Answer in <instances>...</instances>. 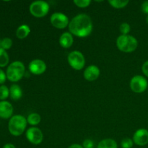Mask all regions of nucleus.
Returning <instances> with one entry per match:
<instances>
[{"label": "nucleus", "instance_id": "f257e3e1", "mask_svg": "<svg viewBox=\"0 0 148 148\" xmlns=\"http://www.w3.org/2000/svg\"><path fill=\"white\" fill-rule=\"evenodd\" d=\"M70 33L79 38L89 36L92 30V23L90 17L85 14L75 16L69 24Z\"/></svg>", "mask_w": 148, "mask_h": 148}, {"label": "nucleus", "instance_id": "f03ea898", "mask_svg": "<svg viewBox=\"0 0 148 148\" xmlns=\"http://www.w3.org/2000/svg\"><path fill=\"white\" fill-rule=\"evenodd\" d=\"M27 119L21 115H15L11 117L8 124L9 132L13 136H20L24 132L27 127Z\"/></svg>", "mask_w": 148, "mask_h": 148}, {"label": "nucleus", "instance_id": "7ed1b4c3", "mask_svg": "<svg viewBox=\"0 0 148 148\" xmlns=\"http://www.w3.org/2000/svg\"><path fill=\"white\" fill-rule=\"evenodd\" d=\"M116 45L121 51L131 53L137 49L138 42L134 37L129 35H121L116 40Z\"/></svg>", "mask_w": 148, "mask_h": 148}, {"label": "nucleus", "instance_id": "20e7f679", "mask_svg": "<svg viewBox=\"0 0 148 148\" xmlns=\"http://www.w3.org/2000/svg\"><path fill=\"white\" fill-rule=\"evenodd\" d=\"M25 68L23 62L16 61L12 62L8 66L7 69V78L13 82L20 80L24 76Z\"/></svg>", "mask_w": 148, "mask_h": 148}, {"label": "nucleus", "instance_id": "39448f33", "mask_svg": "<svg viewBox=\"0 0 148 148\" xmlns=\"http://www.w3.org/2000/svg\"><path fill=\"white\" fill-rule=\"evenodd\" d=\"M49 11V4L44 1H33L30 6V12L34 17H43Z\"/></svg>", "mask_w": 148, "mask_h": 148}, {"label": "nucleus", "instance_id": "423d86ee", "mask_svg": "<svg viewBox=\"0 0 148 148\" xmlns=\"http://www.w3.org/2000/svg\"><path fill=\"white\" fill-rule=\"evenodd\" d=\"M69 65L76 70H80L85 66V59L83 54L79 51H72L67 58Z\"/></svg>", "mask_w": 148, "mask_h": 148}, {"label": "nucleus", "instance_id": "0eeeda50", "mask_svg": "<svg viewBox=\"0 0 148 148\" xmlns=\"http://www.w3.org/2000/svg\"><path fill=\"white\" fill-rule=\"evenodd\" d=\"M147 81L141 75H136L133 77L130 82V88L136 93H142L147 88Z\"/></svg>", "mask_w": 148, "mask_h": 148}, {"label": "nucleus", "instance_id": "6e6552de", "mask_svg": "<svg viewBox=\"0 0 148 148\" xmlns=\"http://www.w3.org/2000/svg\"><path fill=\"white\" fill-rule=\"evenodd\" d=\"M51 23L53 27L58 29L65 28L69 23V19L63 13L56 12L53 13L50 19Z\"/></svg>", "mask_w": 148, "mask_h": 148}, {"label": "nucleus", "instance_id": "1a4fd4ad", "mask_svg": "<svg viewBox=\"0 0 148 148\" xmlns=\"http://www.w3.org/2000/svg\"><path fill=\"white\" fill-rule=\"evenodd\" d=\"M26 137L32 144L39 145L43 141V135L40 129L37 127H30L26 132Z\"/></svg>", "mask_w": 148, "mask_h": 148}, {"label": "nucleus", "instance_id": "9d476101", "mask_svg": "<svg viewBox=\"0 0 148 148\" xmlns=\"http://www.w3.org/2000/svg\"><path fill=\"white\" fill-rule=\"evenodd\" d=\"M29 70L33 75H41L46 72V64L43 60L34 59L29 64Z\"/></svg>", "mask_w": 148, "mask_h": 148}, {"label": "nucleus", "instance_id": "9b49d317", "mask_svg": "<svg viewBox=\"0 0 148 148\" xmlns=\"http://www.w3.org/2000/svg\"><path fill=\"white\" fill-rule=\"evenodd\" d=\"M133 142L137 145L145 146L148 143V131L145 129H140L136 131L133 136Z\"/></svg>", "mask_w": 148, "mask_h": 148}, {"label": "nucleus", "instance_id": "f8f14e48", "mask_svg": "<svg viewBox=\"0 0 148 148\" xmlns=\"http://www.w3.org/2000/svg\"><path fill=\"white\" fill-rule=\"evenodd\" d=\"M100 75L99 68L95 65H90L88 66L84 71V77L86 80L92 82L98 78Z\"/></svg>", "mask_w": 148, "mask_h": 148}, {"label": "nucleus", "instance_id": "ddd939ff", "mask_svg": "<svg viewBox=\"0 0 148 148\" xmlns=\"http://www.w3.org/2000/svg\"><path fill=\"white\" fill-rule=\"evenodd\" d=\"M13 114V106L10 102L2 101L0 102V118L7 119L10 118Z\"/></svg>", "mask_w": 148, "mask_h": 148}, {"label": "nucleus", "instance_id": "4468645a", "mask_svg": "<svg viewBox=\"0 0 148 148\" xmlns=\"http://www.w3.org/2000/svg\"><path fill=\"white\" fill-rule=\"evenodd\" d=\"M73 36L70 33H68V32L62 33V36L59 38V43H60L61 46L65 48V49L71 47L72 45L73 44Z\"/></svg>", "mask_w": 148, "mask_h": 148}, {"label": "nucleus", "instance_id": "2eb2a0df", "mask_svg": "<svg viewBox=\"0 0 148 148\" xmlns=\"http://www.w3.org/2000/svg\"><path fill=\"white\" fill-rule=\"evenodd\" d=\"M10 95L11 98L14 101H17L21 98L23 95V91H22L21 88L18 85H12L10 88Z\"/></svg>", "mask_w": 148, "mask_h": 148}, {"label": "nucleus", "instance_id": "dca6fc26", "mask_svg": "<svg viewBox=\"0 0 148 148\" xmlns=\"http://www.w3.org/2000/svg\"><path fill=\"white\" fill-rule=\"evenodd\" d=\"M30 27L27 25H22L16 30V36L19 39L25 38L30 34Z\"/></svg>", "mask_w": 148, "mask_h": 148}, {"label": "nucleus", "instance_id": "f3484780", "mask_svg": "<svg viewBox=\"0 0 148 148\" xmlns=\"http://www.w3.org/2000/svg\"><path fill=\"white\" fill-rule=\"evenodd\" d=\"M97 148H118V145L115 140L112 139H105L100 142Z\"/></svg>", "mask_w": 148, "mask_h": 148}, {"label": "nucleus", "instance_id": "a211bd4d", "mask_svg": "<svg viewBox=\"0 0 148 148\" xmlns=\"http://www.w3.org/2000/svg\"><path fill=\"white\" fill-rule=\"evenodd\" d=\"M40 116L37 113H33V114H29L27 118V121L30 125H38L40 122Z\"/></svg>", "mask_w": 148, "mask_h": 148}, {"label": "nucleus", "instance_id": "6ab92c4d", "mask_svg": "<svg viewBox=\"0 0 148 148\" xmlns=\"http://www.w3.org/2000/svg\"><path fill=\"white\" fill-rule=\"evenodd\" d=\"M9 55L6 52V50L0 48V67H4L9 63Z\"/></svg>", "mask_w": 148, "mask_h": 148}, {"label": "nucleus", "instance_id": "aec40b11", "mask_svg": "<svg viewBox=\"0 0 148 148\" xmlns=\"http://www.w3.org/2000/svg\"><path fill=\"white\" fill-rule=\"evenodd\" d=\"M108 3L114 8L121 9L125 7L128 4L129 1L128 0H124V1H122V0H110V1H108Z\"/></svg>", "mask_w": 148, "mask_h": 148}, {"label": "nucleus", "instance_id": "412c9836", "mask_svg": "<svg viewBox=\"0 0 148 148\" xmlns=\"http://www.w3.org/2000/svg\"><path fill=\"white\" fill-rule=\"evenodd\" d=\"M12 46V40L10 38H4L0 41V48H2L4 50L10 49Z\"/></svg>", "mask_w": 148, "mask_h": 148}, {"label": "nucleus", "instance_id": "4be33fe9", "mask_svg": "<svg viewBox=\"0 0 148 148\" xmlns=\"http://www.w3.org/2000/svg\"><path fill=\"white\" fill-rule=\"evenodd\" d=\"M10 95V89H8L6 85H1L0 86V100L1 101L7 99Z\"/></svg>", "mask_w": 148, "mask_h": 148}, {"label": "nucleus", "instance_id": "5701e85b", "mask_svg": "<svg viewBox=\"0 0 148 148\" xmlns=\"http://www.w3.org/2000/svg\"><path fill=\"white\" fill-rule=\"evenodd\" d=\"M133 144L134 142L130 138H124L121 142V145L122 148H132Z\"/></svg>", "mask_w": 148, "mask_h": 148}, {"label": "nucleus", "instance_id": "b1692460", "mask_svg": "<svg viewBox=\"0 0 148 148\" xmlns=\"http://www.w3.org/2000/svg\"><path fill=\"white\" fill-rule=\"evenodd\" d=\"M75 4H76L78 7L81 8H85L90 4L91 1L90 0H75L74 1Z\"/></svg>", "mask_w": 148, "mask_h": 148}, {"label": "nucleus", "instance_id": "393cba45", "mask_svg": "<svg viewBox=\"0 0 148 148\" xmlns=\"http://www.w3.org/2000/svg\"><path fill=\"white\" fill-rule=\"evenodd\" d=\"M120 32L122 33V35H127L130 31V25L127 23H123L120 25Z\"/></svg>", "mask_w": 148, "mask_h": 148}, {"label": "nucleus", "instance_id": "a878e982", "mask_svg": "<svg viewBox=\"0 0 148 148\" xmlns=\"http://www.w3.org/2000/svg\"><path fill=\"white\" fill-rule=\"evenodd\" d=\"M83 147L84 148H93L94 143L90 140H85L83 142Z\"/></svg>", "mask_w": 148, "mask_h": 148}, {"label": "nucleus", "instance_id": "bb28decb", "mask_svg": "<svg viewBox=\"0 0 148 148\" xmlns=\"http://www.w3.org/2000/svg\"><path fill=\"white\" fill-rule=\"evenodd\" d=\"M7 79V75L4 73V71L2 69H0V85L4 83Z\"/></svg>", "mask_w": 148, "mask_h": 148}, {"label": "nucleus", "instance_id": "cd10ccee", "mask_svg": "<svg viewBox=\"0 0 148 148\" xmlns=\"http://www.w3.org/2000/svg\"><path fill=\"white\" fill-rule=\"evenodd\" d=\"M142 71L144 73V75L148 77V60L143 64V66H142Z\"/></svg>", "mask_w": 148, "mask_h": 148}, {"label": "nucleus", "instance_id": "c85d7f7f", "mask_svg": "<svg viewBox=\"0 0 148 148\" xmlns=\"http://www.w3.org/2000/svg\"><path fill=\"white\" fill-rule=\"evenodd\" d=\"M142 11L148 14V1H145L142 4Z\"/></svg>", "mask_w": 148, "mask_h": 148}, {"label": "nucleus", "instance_id": "c756f323", "mask_svg": "<svg viewBox=\"0 0 148 148\" xmlns=\"http://www.w3.org/2000/svg\"><path fill=\"white\" fill-rule=\"evenodd\" d=\"M69 148H84L82 146H81L80 145H78V144H73L72 145H70L69 147Z\"/></svg>", "mask_w": 148, "mask_h": 148}, {"label": "nucleus", "instance_id": "7c9ffc66", "mask_svg": "<svg viewBox=\"0 0 148 148\" xmlns=\"http://www.w3.org/2000/svg\"><path fill=\"white\" fill-rule=\"evenodd\" d=\"M3 148H16V147H14V145L10 144V143H8V144H6L3 147Z\"/></svg>", "mask_w": 148, "mask_h": 148}, {"label": "nucleus", "instance_id": "2f4dec72", "mask_svg": "<svg viewBox=\"0 0 148 148\" xmlns=\"http://www.w3.org/2000/svg\"><path fill=\"white\" fill-rule=\"evenodd\" d=\"M146 22H147V23L148 24V14H147V18H146Z\"/></svg>", "mask_w": 148, "mask_h": 148}]
</instances>
